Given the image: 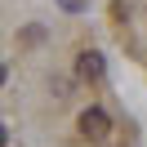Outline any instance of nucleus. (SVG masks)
I'll use <instances>...</instances> for the list:
<instances>
[{
    "label": "nucleus",
    "mask_w": 147,
    "mask_h": 147,
    "mask_svg": "<svg viewBox=\"0 0 147 147\" xmlns=\"http://www.w3.org/2000/svg\"><path fill=\"white\" fill-rule=\"evenodd\" d=\"M76 71H80L85 80H102V71H107V67H102V54L85 49V54H80V63H76Z\"/></svg>",
    "instance_id": "obj_2"
},
{
    "label": "nucleus",
    "mask_w": 147,
    "mask_h": 147,
    "mask_svg": "<svg viewBox=\"0 0 147 147\" xmlns=\"http://www.w3.org/2000/svg\"><path fill=\"white\" fill-rule=\"evenodd\" d=\"M0 85H5V63H0Z\"/></svg>",
    "instance_id": "obj_4"
},
{
    "label": "nucleus",
    "mask_w": 147,
    "mask_h": 147,
    "mask_svg": "<svg viewBox=\"0 0 147 147\" xmlns=\"http://www.w3.org/2000/svg\"><path fill=\"white\" fill-rule=\"evenodd\" d=\"M5 143H9V129H5V125H0V147H5Z\"/></svg>",
    "instance_id": "obj_3"
},
{
    "label": "nucleus",
    "mask_w": 147,
    "mask_h": 147,
    "mask_svg": "<svg viewBox=\"0 0 147 147\" xmlns=\"http://www.w3.org/2000/svg\"><path fill=\"white\" fill-rule=\"evenodd\" d=\"M80 134L94 138V143H102V138L111 134V116H107L102 107H85V111H80Z\"/></svg>",
    "instance_id": "obj_1"
}]
</instances>
